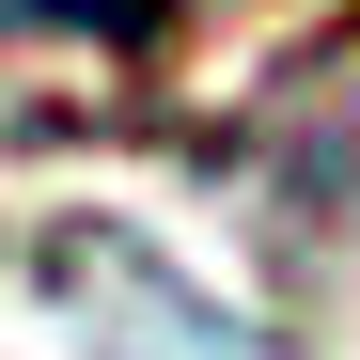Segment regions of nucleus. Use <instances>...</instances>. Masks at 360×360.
Returning a JSON list of instances; mask_svg holds the SVG:
<instances>
[{"instance_id":"nucleus-1","label":"nucleus","mask_w":360,"mask_h":360,"mask_svg":"<svg viewBox=\"0 0 360 360\" xmlns=\"http://www.w3.org/2000/svg\"><path fill=\"white\" fill-rule=\"evenodd\" d=\"M235 157H251L282 204H360V79H329V94H282V110H266Z\"/></svg>"},{"instance_id":"nucleus-2","label":"nucleus","mask_w":360,"mask_h":360,"mask_svg":"<svg viewBox=\"0 0 360 360\" xmlns=\"http://www.w3.org/2000/svg\"><path fill=\"white\" fill-rule=\"evenodd\" d=\"M172 16H188V0H0V32H79V47H141Z\"/></svg>"}]
</instances>
